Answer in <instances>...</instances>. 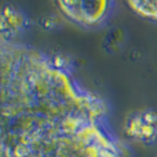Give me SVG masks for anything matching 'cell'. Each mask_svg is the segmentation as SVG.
Instances as JSON below:
<instances>
[{
	"label": "cell",
	"mask_w": 157,
	"mask_h": 157,
	"mask_svg": "<svg viewBox=\"0 0 157 157\" xmlns=\"http://www.w3.org/2000/svg\"><path fill=\"white\" fill-rule=\"evenodd\" d=\"M125 134L136 141L152 143L157 140V111H137L131 113L125 123Z\"/></svg>",
	"instance_id": "cell-2"
},
{
	"label": "cell",
	"mask_w": 157,
	"mask_h": 157,
	"mask_svg": "<svg viewBox=\"0 0 157 157\" xmlns=\"http://www.w3.org/2000/svg\"><path fill=\"white\" fill-rule=\"evenodd\" d=\"M1 18L2 33L8 30V37L12 34H17L25 25V17L23 16V13L11 6H7V8L4 7Z\"/></svg>",
	"instance_id": "cell-3"
},
{
	"label": "cell",
	"mask_w": 157,
	"mask_h": 157,
	"mask_svg": "<svg viewBox=\"0 0 157 157\" xmlns=\"http://www.w3.org/2000/svg\"><path fill=\"white\" fill-rule=\"evenodd\" d=\"M63 13L71 20L84 25L96 26L104 20L112 6V2L108 1H63L58 2Z\"/></svg>",
	"instance_id": "cell-1"
},
{
	"label": "cell",
	"mask_w": 157,
	"mask_h": 157,
	"mask_svg": "<svg viewBox=\"0 0 157 157\" xmlns=\"http://www.w3.org/2000/svg\"><path fill=\"white\" fill-rule=\"evenodd\" d=\"M129 5L134 8L138 14L147 18L157 19V2H141V1H131Z\"/></svg>",
	"instance_id": "cell-4"
}]
</instances>
